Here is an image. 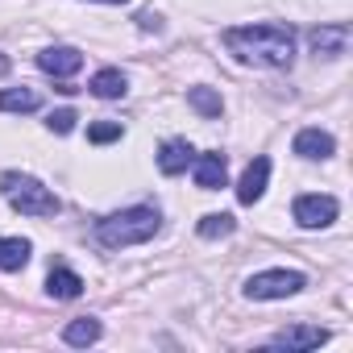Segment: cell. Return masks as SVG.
<instances>
[{
	"mask_svg": "<svg viewBox=\"0 0 353 353\" xmlns=\"http://www.w3.org/2000/svg\"><path fill=\"white\" fill-rule=\"evenodd\" d=\"M225 46L241 63L266 67V71H283L295 63V34L287 26H237L225 34Z\"/></svg>",
	"mask_w": 353,
	"mask_h": 353,
	"instance_id": "6da1fadb",
	"label": "cell"
},
{
	"mask_svg": "<svg viewBox=\"0 0 353 353\" xmlns=\"http://www.w3.org/2000/svg\"><path fill=\"white\" fill-rule=\"evenodd\" d=\"M158 208H125V212H112L96 225V237L100 245L108 250H121V245H141L158 233Z\"/></svg>",
	"mask_w": 353,
	"mask_h": 353,
	"instance_id": "7a4b0ae2",
	"label": "cell"
},
{
	"mask_svg": "<svg viewBox=\"0 0 353 353\" xmlns=\"http://www.w3.org/2000/svg\"><path fill=\"white\" fill-rule=\"evenodd\" d=\"M0 196L21 216H54L59 212V196L46 183L30 179V174H5V179H0Z\"/></svg>",
	"mask_w": 353,
	"mask_h": 353,
	"instance_id": "3957f363",
	"label": "cell"
},
{
	"mask_svg": "<svg viewBox=\"0 0 353 353\" xmlns=\"http://www.w3.org/2000/svg\"><path fill=\"white\" fill-rule=\"evenodd\" d=\"M303 291V274L299 270H262L245 283V295L250 299H287V295H299Z\"/></svg>",
	"mask_w": 353,
	"mask_h": 353,
	"instance_id": "277c9868",
	"label": "cell"
},
{
	"mask_svg": "<svg viewBox=\"0 0 353 353\" xmlns=\"http://www.w3.org/2000/svg\"><path fill=\"white\" fill-rule=\"evenodd\" d=\"M336 212H341V204L332 196H299L295 208H291L299 229H328L336 221Z\"/></svg>",
	"mask_w": 353,
	"mask_h": 353,
	"instance_id": "5b68a950",
	"label": "cell"
},
{
	"mask_svg": "<svg viewBox=\"0 0 353 353\" xmlns=\"http://www.w3.org/2000/svg\"><path fill=\"white\" fill-rule=\"evenodd\" d=\"M38 67H42L46 75H54V79H71V75L83 67V54H79L75 46H50V50L38 54Z\"/></svg>",
	"mask_w": 353,
	"mask_h": 353,
	"instance_id": "8992f818",
	"label": "cell"
},
{
	"mask_svg": "<svg viewBox=\"0 0 353 353\" xmlns=\"http://www.w3.org/2000/svg\"><path fill=\"white\" fill-rule=\"evenodd\" d=\"M324 341H328V328H316V324H291V328L270 336L274 349H316Z\"/></svg>",
	"mask_w": 353,
	"mask_h": 353,
	"instance_id": "52a82bcc",
	"label": "cell"
},
{
	"mask_svg": "<svg viewBox=\"0 0 353 353\" xmlns=\"http://www.w3.org/2000/svg\"><path fill=\"white\" fill-rule=\"evenodd\" d=\"M266 179H270V158H254L241 174V183H237V200L241 204H258L266 196Z\"/></svg>",
	"mask_w": 353,
	"mask_h": 353,
	"instance_id": "ba28073f",
	"label": "cell"
},
{
	"mask_svg": "<svg viewBox=\"0 0 353 353\" xmlns=\"http://www.w3.org/2000/svg\"><path fill=\"white\" fill-rule=\"evenodd\" d=\"M192 162H196V150H192L183 137L162 141V150H158V170H162V174H183Z\"/></svg>",
	"mask_w": 353,
	"mask_h": 353,
	"instance_id": "9c48e42d",
	"label": "cell"
},
{
	"mask_svg": "<svg viewBox=\"0 0 353 353\" xmlns=\"http://www.w3.org/2000/svg\"><path fill=\"white\" fill-rule=\"evenodd\" d=\"M307 42H312L316 54L336 59V54H345V46H349V26H345V21H336V26H320V30H312Z\"/></svg>",
	"mask_w": 353,
	"mask_h": 353,
	"instance_id": "30bf717a",
	"label": "cell"
},
{
	"mask_svg": "<svg viewBox=\"0 0 353 353\" xmlns=\"http://www.w3.org/2000/svg\"><path fill=\"white\" fill-rule=\"evenodd\" d=\"M332 150H336V141H332V133H324V129H299L295 133V154L299 158H332Z\"/></svg>",
	"mask_w": 353,
	"mask_h": 353,
	"instance_id": "8fae6325",
	"label": "cell"
},
{
	"mask_svg": "<svg viewBox=\"0 0 353 353\" xmlns=\"http://www.w3.org/2000/svg\"><path fill=\"white\" fill-rule=\"evenodd\" d=\"M192 166H196V188H204V192H216V188H225V174H229V166H225V154H200Z\"/></svg>",
	"mask_w": 353,
	"mask_h": 353,
	"instance_id": "7c38bea8",
	"label": "cell"
},
{
	"mask_svg": "<svg viewBox=\"0 0 353 353\" xmlns=\"http://www.w3.org/2000/svg\"><path fill=\"white\" fill-rule=\"evenodd\" d=\"M92 96H100V100H121L125 92H129V79H125V71H117V67H104V71H96L92 75Z\"/></svg>",
	"mask_w": 353,
	"mask_h": 353,
	"instance_id": "4fadbf2b",
	"label": "cell"
},
{
	"mask_svg": "<svg viewBox=\"0 0 353 353\" xmlns=\"http://www.w3.org/2000/svg\"><path fill=\"white\" fill-rule=\"evenodd\" d=\"M46 291H50V299H79L83 295V279L75 270H67V266H54L50 279H46Z\"/></svg>",
	"mask_w": 353,
	"mask_h": 353,
	"instance_id": "5bb4252c",
	"label": "cell"
},
{
	"mask_svg": "<svg viewBox=\"0 0 353 353\" xmlns=\"http://www.w3.org/2000/svg\"><path fill=\"white\" fill-rule=\"evenodd\" d=\"M34 245L26 237H0V270H21L30 262Z\"/></svg>",
	"mask_w": 353,
	"mask_h": 353,
	"instance_id": "9a60e30c",
	"label": "cell"
},
{
	"mask_svg": "<svg viewBox=\"0 0 353 353\" xmlns=\"http://www.w3.org/2000/svg\"><path fill=\"white\" fill-rule=\"evenodd\" d=\"M38 92L30 88H5L0 92V112H38Z\"/></svg>",
	"mask_w": 353,
	"mask_h": 353,
	"instance_id": "2e32d148",
	"label": "cell"
},
{
	"mask_svg": "<svg viewBox=\"0 0 353 353\" xmlns=\"http://www.w3.org/2000/svg\"><path fill=\"white\" fill-rule=\"evenodd\" d=\"M63 341H67V345H92V341H100V320H92V316L71 320V324L63 328Z\"/></svg>",
	"mask_w": 353,
	"mask_h": 353,
	"instance_id": "e0dca14e",
	"label": "cell"
},
{
	"mask_svg": "<svg viewBox=\"0 0 353 353\" xmlns=\"http://www.w3.org/2000/svg\"><path fill=\"white\" fill-rule=\"evenodd\" d=\"M237 229V221L229 216V212H208L204 221H200V237L204 241H216V237H229Z\"/></svg>",
	"mask_w": 353,
	"mask_h": 353,
	"instance_id": "ac0fdd59",
	"label": "cell"
},
{
	"mask_svg": "<svg viewBox=\"0 0 353 353\" xmlns=\"http://www.w3.org/2000/svg\"><path fill=\"white\" fill-rule=\"evenodd\" d=\"M188 100H192V108H196V112H204V117H221V108H225V104H221V96H216L212 88H192V92H188Z\"/></svg>",
	"mask_w": 353,
	"mask_h": 353,
	"instance_id": "d6986e66",
	"label": "cell"
},
{
	"mask_svg": "<svg viewBox=\"0 0 353 353\" xmlns=\"http://www.w3.org/2000/svg\"><path fill=\"white\" fill-rule=\"evenodd\" d=\"M125 129H121V121H96L92 129H88V141H96V145H108V141H117Z\"/></svg>",
	"mask_w": 353,
	"mask_h": 353,
	"instance_id": "ffe728a7",
	"label": "cell"
},
{
	"mask_svg": "<svg viewBox=\"0 0 353 353\" xmlns=\"http://www.w3.org/2000/svg\"><path fill=\"white\" fill-rule=\"evenodd\" d=\"M75 121H79V117H75V108H59V112H50V117H46L50 133H71V129H75Z\"/></svg>",
	"mask_w": 353,
	"mask_h": 353,
	"instance_id": "44dd1931",
	"label": "cell"
},
{
	"mask_svg": "<svg viewBox=\"0 0 353 353\" xmlns=\"http://www.w3.org/2000/svg\"><path fill=\"white\" fill-rule=\"evenodd\" d=\"M100 5H129V0H100Z\"/></svg>",
	"mask_w": 353,
	"mask_h": 353,
	"instance_id": "7402d4cb",
	"label": "cell"
}]
</instances>
